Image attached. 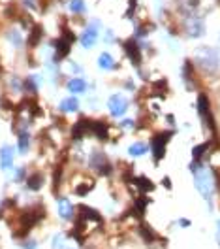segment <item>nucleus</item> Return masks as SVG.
<instances>
[{
	"instance_id": "1",
	"label": "nucleus",
	"mask_w": 220,
	"mask_h": 249,
	"mask_svg": "<svg viewBox=\"0 0 220 249\" xmlns=\"http://www.w3.org/2000/svg\"><path fill=\"white\" fill-rule=\"evenodd\" d=\"M194 61H196V64H198L200 68H203L205 72H217L220 66L219 53H217L213 47H209V46L198 47V49L194 51Z\"/></svg>"
},
{
	"instance_id": "2",
	"label": "nucleus",
	"mask_w": 220,
	"mask_h": 249,
	"mask_svg": "<svg viewBox=\"0 0 220 249\" xmlns=\"http://www.w3.org/2000/svg\"><path fill=\"white\" fill-rule=\"evenodd\" d=\"M192 172H194V181H196V189L202 193L207 200L211 198L213 191H215V183H213V176L209 170H205L202 166L192 164Z\"/></svg>"
},
{
	"instance_id": "3",
	"label": "nucleus",
	"mask_w": 220,
	"mask_h": 249,
	"mask_svg": "<svg viewBox=\"0 0 220 249\" xmlns=\"http://www.w3.org/2000/svg\"><path fill=\"white\" fill-rule=\"evenodd\" d=\"M198 113L203 119L205 126L209 130H215V119H213V113H211V104H209V98L205 94H200L198 96Z\"/></svg>"
},
{
	"instance_id": "4",
	"label": "nucleus",
	"mask_w": 220,
	"mask_h": 249,
	"mask_svg": "<svg viewBox=\"0 0 220 249\" xmlns=\"http://www.w3.org/2000/svg\"><path fill=\"white\" fill-rule=\"evenodd\" d=\"M185 29L190 38H200L205 32V23H203V19L196 17V16H188V19H186L185 23Z\"/></svg>"
},
{
	"instance_id": "5",
	"label": "nucleus",
	"mask_w": 220,
	"mask_h": 249,
	"mask_svg": "<svg viewBox=\"0 0 220 249\" xmlns=\"http://www.w3.org/2000/svg\"><path fill=\"white\" fill-rule=\"evenodd\" d=\"M169 138H171V132H162V134H158V136L152 138V153H154V159L156 160L164 159V155H166V143H168Z\"/></svg>"
},
{
	"instance_id": "6",
	"label": "nucleus",
	"mask_w": 220,
	"mask_h": 249,
	"mask_svg": "<svg viewBox=\"0 0 220 249\" xmlns=\"http://www.w3.org/2000/svg\"><path fill=\"white\" fill-rule=\"evenodd\" d=\"M128 109V100L122 96V94H113L109 98V111L113 117H122Z\"/></svg>"
},
{
	"instance_id": "7",
	"label": "nucleus",
	"mask_w": 220,
	"mask_h": 249,
	"mask_svg": "<svg viewBox=\"0 0 220 249\" xmlns=\"http://www.w3.org/2000/svg\"><path fill=\"white\" fill-rule=\"evenodd\" d=\"M73 40H75V38H73V34H72L70 31H66V32L62 34V38L57 42V57H59V59H64V57L70 53Z\"/></svg>"
},
{
	"instance_id": "8",
	"label": "nucleus",
	"mask_w": 220,
	"mask_h": 249,
	"mask_svg": "<svg viewBox=\"0 0 220 249\" xmlns=\"http://www.w3.org/2000/svg\"><path fill=\"white\" fill-rule=\"evenodd\" d=\"M90 164L98 170V174H102V176L111 174V166H109V162L105 160V157H103L102 153H94V155L90 157Z\"/></svg>"
},
{
	"instance_id": "9",
	"label": "nucleus",
	"mask_w": 220,
	"mask_h": 249,
	"mask_svg": "<svg viewBox=\"0 0 220 249\" xmlns=\"http://www.w3.org/2000/svg\"><path fill=\"white\" fill-rule=\"evenodd\" d=\"M124 51H126L128 59H130L134 64H141V51H139V46L135 44L134 40L124 42Z\"/></svg>"
},
{
	"instance_id": "10",
	"label": "nucleus",
	"mask_w": 220,
	"mask_h": 249,
	"mask_svg": "<svg viewBox=\"0 0 220 249\" xmlns=\"http://www.w3.org/2000/svg\"><path fill=\"white\" fill-rule=\"evenodd\" d=\"M175 2H177V8L185 16H192L200 8V4H202V0H175Z\"/></svg>"
},
{
	"instance_id": "11",
	"label": "nucleus",
	"mask_w": 220,
	"mask_h": 249,
	"mask_svg": "<svg viewBox=\"0 0 220 249\" xmlns=\"http://www.w3.org/2000/svg\"><path fill=\"white\" fill-rule=\"evenodd\" d=\"M90 126H92V121H87V119H79L75 126H73V130H72V136H73V140H81L85 134L90 130Z\"/></svg>"
},
{
	"instance_id": "12",
	"label": "nucleus",
	"mask_w": 220,
	"mask_h": 249,
	"mask_svg": "<svg viewBox=\"0 0 220 249\" xmlns=\"http://www.w3.org/2000/svg\"><path fill=\"white\" fill-rule=\"evenodd\" d=\"M57 208H59V215H60L62 219H72V215H73V206L70 204L68 198H59V200H57Z\"/></svg>"
},
{
	"instance_id": "13",
	"label": "nucleus",
	"mask_w": 220,
	"mask_h": 249,
	"mask_svg": "<svg viewBox=\"0 0 220 249\" xmlns=\"http://www.w3.org/2000/svg\"><path fill=\"white\" fill-rule=\"evenodd\" d=\"M90 132H94V136H96L98 140H107V136H109V126H107V123H103V121H94L92 126H90Z\"/></svg>"
},
{
	"instance_id": "14",
	"label": "nucleus",
	"mask_w": 220,
	"mask_h": 249,
	"mask_svg": "<svg viewBox=\"0 0 220 249\" xmlns=\"http://www.w3.org/2000/svg\"><path fill=\"white\" fill-rule=\"evenodd\" d=\"M12 164H14V151H12V147L4 145V147L0 149V166H2L4 170H8Z\"/></svg>"
},
{
	"instance_id": "15",
	"label": "nucleus",
	"mask_w": 220,
	"mask_h": 249,
	"mask_svg": "<svg viewBox=\"0 0 220 249\" xmlns=\"http://www.w3.org/2000/svg\"><path fill=\"white\" fill-rule=\"evenodd\" d=\"M96 40H98V32L94 29H87L83 34H81V46L88 49V47H92L96 44Z\"/></svg>"
},
{
	"instance_id": "16",
	"label": "nucleus",
	"mask_w": 220,
	"mask_h": 249,
	"mask_svg": "<svg viewBox=\"0 0 220 249\" xmlns=\"http://www.w3.org/2000/svg\"><path fill=\"white\" fill-rule=\"evenodd\" d=\"M42 36H44V29H42L40 25H34L32 31L29 32V46H30V47H36V46L40 44Z\"/></svg>"
},
{
	"instance_id": "17",
	"label": "nucleus",
	"mask_w": 220,
	"mask_h": 249,
	"mask_svg": "<svg viewBox=\"0 0 220 249\" xmlns=\"http://www.w3.org/2000/svg\"><path fill=\"white\" fill-rule=\"evenodd\" d=\"M42 185H44V176L42 174H32V176H29L27 179V187L30 189V191H38V189H42Z\"/></svg>"
},
{
	"instance_id": "18",
	"label": "nucleus",
	"mask_w": 220,
	"mask_h": 249,
	"mask_svg": "<svg viewBox=\"0 0 220 249\" xmlns=\"http://www.w3.org/2000/svg\"><path fill=\"white\" fill-rule=\"evenodd\" d=\"M98 66L102 70H111V68H115V61L109 53H102L98 57Z\"/></svg>"
},
{
	"instance_id": "19",
	"label": "nucleus",
	"mask_w": 220,
	"mask_h": 249,
	"mask_svg": "<svg viewBox=\"0 0 220 249\" xmlns=\"http://www.w3.org/2000/svg\"><path fill=\"white\" fill-rule=\"evenodd\" d=\"M79 212H83V217L85 219H88V221H94V223H102V215L96 212V210H92V208H87V206H79Z\"/></svg>"
},
{
	"instance_id": "20",
	"label": "nucleus",
	"mask_w": 220,
	"mask_h": 249,
	"mask_svg": "<svg viewBox=\"0 0 220 249\" xmlns=\"http://www.w3.org/2000/svg\"><path fill=\"white\" fill-rule=\"evenodd\" d=\"M85 89H87V83L81 78H73L68 81V91H72V93H85Z\"/></svg>"
},
{
	"instance_id": "21",
	"label": "nucleus",
	"mask_w": 220,
	"mask_h": 249,
	"mask_svg": "<svg viewBox=\"0 0 220 249\" xmlns=\"http://www.w3.org/2000/svg\"><path fill=\"white\" fill-rule=\"evenodd\" d=\"M135 185L143 191V193H147V191H152L154 189V185H152V181L149 178H145V176H139V178H134L132 179Z\"/></svg>"
},
{
	"instance_id": "22",
	"label": "nucleus",
	"mask_w": 220,
	"mask_h": 249,
	"mask_svg": "<svg viewBox=\"0 0 220 249\" xmlns=\"http://www.w3.org/2000/svg\"><path fill=\"white\" fill-rule=\"evenodd\" d=\"M77 108H79V102H77V98H73V96L60 102V109H62V111H75Z\"/></svg>"
},
{
	"instance_id": "23",
	"label": "nucleus",
	"mask_w": 220,
	"mask_h": 249,
	"mask_svg": "<svg viewBox=\"0 0 220 249\" xmlns=\"http://www.w3.org/2000/svg\"><path fill=\"white\" fill-rule=\"evenodd\" d=\"M92 187H94V181H92V179H88V181H85L83 185H77V187H75V195L85 196L88 191H92Z\"/></svg>"
},
{
	"instance_id": "24",
	"label": "nucleus",
	"mask_w": 220,
	"mask_h": 249,
	"mask_svg": "<svg viewBox=\"0 0 220 249\" xmlns=\"http://www.w3.org/2000/svg\"><path fill=\"white\" fill-rule=\"evenodd\" d=\"M139 231H141V236H143V240H145V242H149V244H151V242H154V240H156V234H154V231H152L151 227L143 225Z\"/></svg>"
},
{
	"instance_id": "25",
	"label": "nucleus",
	"mask_w": 220,
	"mask_h": 249,
	"mask_svg": "<svg viewBox=\"0 0 220 249\" xmlns=\"http://www.w3.org/2000/svg\"><path fill=\"white\" fill-rule=\"evenodd\" d=\"M147 151V145L145 143H134V145H130V149H128V153L132 155V157H139V155H143Z\"/></svg>"
},
{
	"instance_id": "26",
	"label": "nucleus",
	"mask_w": 220,
	"mask_h": 249,
	"mask_svg": "<svg viewBox=\"0 0 220 249\" xmlns=\"http://www.w3.org/2000/svg\"><path fill=\"white\" fill-rule=\"evenodd\" d=\"M147 204H149V198H145V196H141V198H137L135 200V214L137 215H143L145 212V208H147Z\"/></svg>"
},
{
	"instance_id": "27",
	"label": "nucleus",
	"mask_w": 220,
	"mask_h": 249,
	"mask_svg": "<svg viewBox=\"0 0 220 249\" xmlns=\"http://www.w3.org/2000/svg\"><path fill=\"white\" fill-rule=\"evenodd\" d=\"M70 10H72L73 14H83L85 2L83 0H72V2H70Z\"/></svg>"
},
{
	"instance_id": "28",
	"label": "nucleus",
	"mask_w": 220,
	"mask_h": 249,
	"mask_svg": "<svg viewBox=\"0 0 220 249\" xmlns=\"http://www.w3.org/2000/svg\"><path fill=\"white\" fill-rule=\"evenodd\" d=\"M29 143H30V136H29L27 132H23V134L19 136V149H21V151H27V149H29Z\"/></svg>"
},
{
	"instance_id": "29",
	"label": "nucleus",
	"mask_w": 220,
	"mask_h": 249,
	"mask_svg": "<svg viewBox=\"0 0 220 249\" xmlns=\"http://www.w3.org/2000/svg\"><path fill=\"white\" fill-rule=\"evenodd\" d=\"M205 149H207V143H202V145L194 147V151H192V157H194V160H200V159H202L203 153H205Z\"/></svg>"
},
{
	"instance_id": "30",
	"label": "nucleus",
	"mask_w": 220,
	"mask_h": 249,
	"mask_svg": "<svg viewBox=\"0 0 220 249\" xmlns=\"http://www.w3.org/2000/svg\"><path fill=\"white\" fill-rule=\"evenodd\" d=\"M211 164H213L215 168H220V151H217V153L211 157Z\"/></svg>"
},
{
	"instance_id": "31",
	"label": "nucleus",
	"mask_w": 220,
	"mask_h": 249,
	"mask_svg": "<svg viewBox=\"0 0 220 249\" xmlns=\"http://www.w3.org/2000/svg\"><path fill=\"white\" fill-rule=\"evenodd\" d=\"M25 85H27V89H30L32 93L36 91V87H34V81H32V79H27V81H25Z\"/></svg>"
},
{
	"instance_id": "32",
	"label": "nucleus",
	"mask_w": 220,
	"mask_h": 249,
	"mask_svg": "<svg viewBox=\"0 0 220 249\" xmlns=\"http://www.w3.org/2000/svg\"><path fill=\"white\" fill-rule=\"evenodd\" d=\"M10 38H12V42H15V46H19V44H21V36L17 34V32H15V34H12Z\"/></svg>"
},
{
	"instance_id": "33",
	"label": "nucleus",
	"mask_w": 220,
	"mask_h": 249,
	"mask_svg": "<svg viewBox=\"0 0 220 249\" xmlns=\"http://www.w3.org/2000/svg\"><path fill=\"white\" fill-rule=\"evenodd\" d=\"M25 249H36V244H34V242H27Z\"/></svg>"
},
{
	"instance_id": "34",
	"label": "nucleus",
	"mask_w": 220,
	"mask_h": 249,
	"mask_svg": "<svg viewBox=\"0 0 220 249\" xmlns=\"http://www.w3.org/2000/svg\"><path fill=\"white\" fill-rule=\"evenodd\" d=\"M164 185H166V187H168V189H169V187H171V181H169V179L166 178V179H164Z\"/></svg>"
},
{
	"instance_id": "35",
	"label": "nucleus",
	"mask_w": 220,
	"mask_h": 249,
	"mask_svg": "<svg viewBox=\"0 0 220 249\" xmlns=\"http://www.w3.org/2000/svg\"><path fill=\"white\" fill-rule=\"evenodd\" d=\"M219 240H220V221H219Z\"/></svg>"
}]
</instances>
